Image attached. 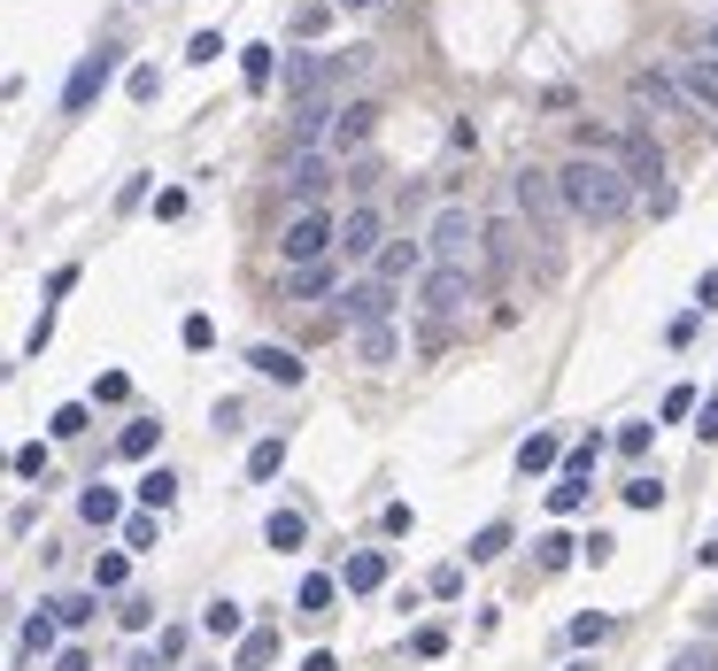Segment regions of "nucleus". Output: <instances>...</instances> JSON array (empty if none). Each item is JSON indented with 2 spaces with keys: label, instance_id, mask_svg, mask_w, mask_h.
I'll return each mask as SVG.
<instances>
[{
  "label": "nucleus",
  "instance_id": "obj_24",
  "mask_svg": "<svg viewBox=\"0 0 718 671\" xmlns=\"http://www.w3.org/2000/svg\"><path fill=\"white\" fill-rule=\"evenodd\" d=\"M78 517H85V525H117V517H124V502H117V487H101V479H93V487L78 495Z\"/></svg>",
  "mask_w": 718,
  "mask_h": 671
},
{
  "label": "nucleus",
  "instance_id": "obj_10",
  "mask_svg": "<svg viewBox=\"0 0 718 671\" xmlns=\"http://www.w3.org/2000/svg\"><path fill=\"white\" fill-rule=\"evenodd\" d=\"M371 263H378L386 286H402V278H425V271H433V247H417V240H386Z\"/></svg>",
  "mask_w": 718,
  "mask_h": 671
},
{
  "label": "nucleus",
  "instance_id": "obj_7",
  "mask_svg": "<svg viewBox=\"0 0 718 671\" xmlns=\"http://www.w3.org/2000/svg\"><path fill=\"white\" fill-rule=\"evenodd\" d=\"M626 93H634V116H680V101H688L680 70H634Z\"/></svg>",
  "mask_w": 718,
  "mask_h": 671
},
{
  "label": "nucleus",
  "instance_id": "obj_28",
  "mask_svg": "<svg viewBox=\"0 0 718 671\" xmlns=\"http://www.w3.org/2000/svg\"><path fill=\"white\" fill-rule=\"evenodd\" d=\"M548 509H556V517H572V509H587V479H572V471H556V487H548Z\"/></svg>",
  "mask_w": 718,
  "mask_h": 671
},
{
  "label": "nucleus",
  "instance_id": "obj_51",
  "mask_svg": "<svg viewBox=\"0 0 718 671\" xmlns=\"http://www.w3.org/2000/svg\"><path fill=\"white\" fill-rule=\"evenodd\" d=\"M93 394H101V401H124V394H132V378H124V370H101V386H93Z\"/></svg>",
  "mask_w": 718,
  "mask_h": 671
},
{
  "label": "nucleus",
  "instance_id": "obj_6",
  "mask_svg": "<svg viewBox=\"0 0 718 671\" xmlns=\"http://www.w3.org/2000/svg\"><path fill=\"white\" fill-rule=\"evenodd\" d=\"M618 163H626V177H634V193L649 201V193H665L657 177H665V148H657V132L649 124H634L626 140H618Z\"/></svg>",
  "mask_w": 718,
  "mask_h": 671
},
{
  "label": "nucleus",
  "instance_id": "obj_37",
  "mask_svg": "<svg viewBox=\"0 0 718 671\" xmlns=\"http://www.w3.org/2000/svg\"><path fill=\"white\" fill-rule=\"evenodd\" d=\"M665 671H718V641H688V649H680Z\"/></svg>",
  "mask_w": 718,
  "mask_h": 671
},
{
  "label": "nucleus",
  "instance_id": "obj_38",
  "mask_svg": "<svg viewBox=\"0 0 718 671\" xmlns=\"http://www.w3.org/2000/svg\"><path fill=\"white\" fill-rule=\"evenodd\" d=\"M124 93H132V101H155V93H163V70H155V62H140V70L124 78Z\"/></svg>",
  "mask_w": 718,
  "mask_h": 671
},
{
  "label": "nucleus",
  "instance_id": "obj_9",
  "mask_svg": "<svg viewBox=\"0 0 718 671\" xmlns=\"http://www.w3.org/2000/svg\"><path fill=\"white\" fill-rule=\"evenodd\" d=\"M341 317H348L356 333H371V325H394V286H386V278H356V286L341 294Z\"/></svg>",
  "mask_w": 718,
  "mask_h": 671
},
{
  "label": "nucleus",
  "instance_id": "obj_57",
  "mask_svg": "<svg viewBox=\"0 0 718 671\" xmlns=\"http://www.w3.org/2000/svg\"><path fill=\"white\" fill-rule=\"evenodd\" d=\"M341 8H378V0H341Z\"/></svg>",
  "mask_w": 718,
  "mask_h": 671
},
{
  "label": "nucleus",
  "instance_id": "obj_13",
  "mask_svg": "<svg viewBox=\"0 0 718 671\" xmlns=\"http://www.w3.org/2000/svg\"><path fill=\"white\" fill-rule=\"evenodd\" d=\"M247 363H255L271 386H302V378H310V363H302L294 347H271V339H263V347H247Z\"/></svg>",
  "mask_w": 718,
  "mask_h": 671
},
{
  "label": "nucleus",
  "instance_id": "obj_8",
  "mask_svg": "<svg viewBox=\"0 0 718 671\" xmlns=\"http://www.w3.org/2000/svg\"><path fill=\"white\" fill-rule=\"evenodd\" d=\"M325 185H333V155H317V148H294V155H286V193H294V209H317Z\"/></svg>",
  "mask_w": 718,
  "mask_h": 671
},
{
  "label": "nucleus",
  "instance_id": "obj_53",
  "mask_svg": "<svg viewBox=\"0 0 718 671\" xmlns=\"http://www.w3.org/2000/svg\"><path fill=\"white\" fill-rule=\"evenodd\" d=\"M54 671H93V664H85V649H62V657H54Z\"/></svg>",
  "mask_w": 718,
  "mask_h": 671
},
{
  "label": "nucleus",
  "instance_id": "obj_14",
  "mask_svg": "<svg viewBox=\"0 0 718 671\" xmlns=\"http://www.w3.org/2000/svg\"><path fill=\"white\" fill-rule=\"evenodd\" d=\"M371 132H378V109H371V101H348V109L333 116V155H348V148H363Z\"/></svg>",
  "mask_w": 718,
  "mask_h": 671
},
{
  "label": "nucleus",
  "instance_id": "obj_30",
  "mask_svg": "<svg viewBox=\"0 0 718 671\" xmlns=\"http://www.w3.org/2000/svg\"><path fill=\"white\" fill-rule=\"evenodd\" d=\"M163 540V509H140V517H124V548H155Z\"/></svg>",
  "mask_w": 718,
  "mask_h": 671
},
{
  "label": "nucleus",
  "instance_id": "obj_4",
  "mask_svg": "<svg viewBox=\"0 0 718 671\" xmlns=\"http://www.w3.org/2000/svg\"><path fill=\"white\" fill-rule=\"evenodd\" d=\"M472 302H479V278H472V263H433V271L417 278V309H425L433 325L464 317Z\"/></svg>",
  "mask_w": 718,
  "mask_h": 671
},
{
  "label": "nucleus",
  "instance_id": "obj_1",
  "mask_svg": "<svg viewBox=\"0 0 718 671\" xmlns=\"http://www.w3.org/2000/svg\"><path fill=\"white\" fill-rule=\"evenodd\" d=\"M556 193H564V209L579 224H618L634 209V177H626L618 155H572V163L556 170Z\"/></svg>",
  "mask_w": 718,
  "mask_h": 671
},
{
  "label": "nucleus",
  "instance_id": "obj_41",
  "mask_svg": "<svg viewBox=\"0 0 718 671\" xmlns=\"http://www.w3.org/2000/svg\"><path fill=\"white\" fill-rule=\"evenodd\" d=\"M572 641H579V649H587V641H610V618H603V610H579V618H572Z\"/></svg>",
  "mask_w": 718,
  "mask_h": 671
},
{
  "label": "nucleus",
  "instance_id": "obj_16",
  "mask_svg": "<svg viewBox=\"0 0 718 671\" xmlns=\"http://www.w3.org/2000/svg\"><path fill=\"white\" fill-rule=\"evenodd\" d=\"M54 633H62V618H54V610H31V618H23V641H16V657H23V664L54 657Z\"/></svg>",
  "mask_w": 718,
  "mask_h": 671
},
{
  "label": "nucleus",
  "instance_id": "obj_40",
  "mask_svg": "<svg viewBox=\"0 0 718 671\" xmlns=\"http://www.w3.org/2000/svg\"><path fill=\"white\" fill-rule=\"evenodd\" d=\"M572 556H579V540H564V532H548V540H540V571H564Z\"/></svg>",
  "mask_w": 718,
  "mask_h": 671
},
{
  "label": "nucleus",
  "instance_id": "obj_54",
  "mask_svg": "<svg viewBox=\"0 0 718 671\" xmlns=\"http://www.w3.org/2000/svg\"><path fill=\"white\" fill-rule=\"evenodd\" d=\"M696 433H704V440H718V394L704 401V425H696Z\"/></svg>",
  "mask_w": 718,
  "mask_h": 671
},
{
  "label": "nucleus",
  "instance_id": "obj_55",
  "mask_svg": "<svg viewBox=\"0 0 718 671\" xmlns=\"http://www.w3.org/2000/svg\"><path fill=\"white\" fill-rule=\"evenodd\" d=\"M302 671H341V664H333V657H325V649H317V657H302Z\"/></svg>",
  "mask_w": 718,
  "mask_h": 671
},
{
  "label": "nucleus",
  "instance_id": "obj_36",
  "mask_svg": "<svg viewBox=\"0 0 718 671\" xmlns=\"http://www.w3.org/2000/svg\"><path fill=\"white\" fill-rule=\"evenodd\" d=\"M124 579H132V556H101L93 563V594H117Z\"/></svg>",
  "mask_w": 718,
  "mask_h": 671
},
{
  "label": "nucleus",
  "instance_id": "obj_3",
  "mask_svg": "<svg viewBox=\"0 0 718 671\" xmlns=\"http://www.w3.org/2000/svg\"><path fill=\"white\" fill-rule=\"evenodd\" d=\"M279 255H286V271H302V263H333V255H341V224H333L325 209H294L286 232H279Z\"/></svg>",
  "mask_w": 718,
  "mask_h": 671
},
{
  "label": "nucleus",
  "instance_id": "obj_26",
  "mask_svg": "<svg viewBox=\"0 0 718 671\" xmlns=\"http://www.w3.org/2000/svg\"><path fill=\"white\" fill-rule=\"evenodd\" d=\"M286 471V440H255L247 448V479H279Z\"/></svg>",
  "mask_w": 718,
  "mask_h": 671
},
{
  "label": "nucleus",
  "instance_id": "obj_23",
  "mask_svg": "<svg viewBox=\"0 0 718 671\" xmlns=\"http://www.w3.org/2000/svg\"><path fill=\"white\" fill-rule=\"evenodd\" d=\"M263 540H271V548H302V540H310V517H302V509H271V517H263Z\"/></svg>",
  "mask_w": 718,
  "mask_h": 671
},
{
  "label": "nucleus",
  "instance_id": "obj_45",
  "mask_svg": "<svg viewBox=\"0 0 718 671\" xmlns=\"http://www.w3.org/2000/svg\"><path fill=\"white\" fill-rule=\"evenodd\" d=\"M179 339L193 347V355H201V347H216V325H209V317H185V325H179Z\"/></svg>",
  "mask_w": 718,
  "mask_h": 671
},
{
  "label": "nucleus",
  "instance_id": "obj_42",
  "mask_svg": "<svg viewBox=\"0 0 718 671\" xmlns=\"http://www.w3.org/2000/svg\"><path fill=\"white\" fill-rule=\"evenodd\" d=\"M271 657H279V641H271V633H247V641H240V664H247V671H263Z\"/></svg>",
  "mask_w": 718,
  "mask_h": 671
},
{
  "label": "nucleus",
  "instance_id": "obj_39",
  "mask_svg": "<svg viewBox=\"0 0 718 671\" xmlns=\"http://www.w3.org/2000/svg\"><path fill=\"white\" fill-rule=\"evenodd\" d=\"M47 425H54V440H78V433H85V401H62Z\"/></svg>",
  "mask_w": 718,
  "mask_h": 671
},
{
  "label": "nucleus",
  "instance_id": "obj_21",
  "mask_svg": "<svg viewBox=\"0 0 718 671\" xmlns=\"http://www.w3.org/2000/svg\"><path fill=\"white\" fill-rule=\"evenodd\" d=\"M155 448H163V425H155V417H132V425L117 433V456H132V464H148Z\"/></svg>",
  "mask_w": 718,
  "mask_h": 671
},
{
  "label": "nucleus",
  "instance_id": "obj_52",
  "mask_svg": "<svg viewBox=\"0 0 718 671\" xmlns=\"http://www.w3.org/2000/svg\"><path fill=\"white\" fill-rule=\"evenodd\" d=\"M696 309H718V271H704V286H696Z\"/></svg>",
  "mask_w": 718,
  "mask_h": 671
},
{
  "label": "nucleus",
  "instance_id": "obj_20",
  "mask_svg": "<svg viewBox=\"0 0 718 671\" xmlns=\"http://www.w3.org/2000/svg\"><path fill=\"white\" fill-rule=\"evenodd\" d=\"M680 85H688V101H704L718 116V54H696V62H680Z\"/></svg>",
  "mask_w": 718,
  "mask_h": 671
},
{
  "label": "nucleus",
  "instance_id": "obj_11",
  "mask_svg": "<svg viewBox=\"0 0 718 671\" xmlns=\"http://www.w3.org/2000/svg\"><path fill=\"white\" fill-rule=\"evenodd\" d=\"M378 232H386V224H378V209H371V201H356V209L341 216V255H348V263H356V255H378V247H386Z\"/></svg>",
  "mask_w": 718,
  "mask_h": 671
},
{
  "label": "nucleus",
  "instance_id": "obj_50",
  "mask_svg": "<svg viewBox=\"0 0 718 671\" xmlns=\"http://www.w3.org/2000/svg\"><path fill=\"white\" fill-rule=\"evenodd\" d=\"M155 216H163V224L185 216V185H163V193H155Z\"/></svg>",
  "mask_w": 718,
  "mask_h": 671
},
{
  "label": "nucleus",
  "instance_id": "obj_34",
  "mask_svg": "<svg viewBox=\"0 0 718 671\" xmlns=\"http://www.w3.org/2000/svg\"><path fill=\"white\" fill-rule=\"evenodd\" d=\"M179 502V479H171V471H148V479H140V509H171Z\"/></svg>",
  "mask_w": 718,
  "mask_h": 671
},
{
  "label": "nucleus",
  "instance_id": "obj_27",
  "mask_svg": "<svg viewBox=\"0 0 718 671\" xmlns=\"http://www.w3.org/2000/svg\"><path fill=\"white\" fill-rule=\"evenodd\" d=\"M201 633H216V641H232V633H240V602H232V594H216V602L201 610Z\"/></svg>",
  "mask_w": 718,
  "mask_h": 671
},
{
  "label": "nucleus",
  "instance_id": "obj_15",
  "mask_svg": "<svg viewBox=\"0 0 718 671\" xmlns=\"http://www.w3.org/2000/svg\"><path fill=\"white\" fill-rule=\"evenodd\" d=\"M564 456H572V448H564L556 433H526V440H518V471H526V479H540V471H564Z\"/></svg>",
  "mask_w": 718,
  "mask_h": 671
},
{
  "label": "nucleus",
  "instance_id": "obj_19",
  "mask_svg": "<svg viewBox=\"0 0 718 671\" xmlns=\"http://www.w3.org/2000/svg\"><path fill=\"white\" fill-rule=\"evenodd\" d=\"M333 116H341L333 101H302V109H294V148H317V140H333Z\"/></svg>",
  "mask_w": 718,
  "mask_h": 671
},
{
  "label": "nucleus",
  "instance_id": "obj_44",
  "mask_svg": "<svg viewBox=\"0 0 718 671\" xmlns=\"http://www.w3.org/2000/svg\"><path fill=\"white\" fill-rule=\"evenodd\" d=\"M657 502H665L657 479H626V509H657Z\"/></svg>",
  "mask_w": 718,
  "mask_h": 671
},
{
  "label": "nucleus",
  "instance_id": "obj_31",
  "mask_svg": "<svg viewBox=\"0 0 718 671\" xmlns=\"http://www.w3.org/2000/svg\"><path fill=\"white\" fill-rule=\"evenodd\" d=\"M503 548H510V525H503V517H495V525H479V532H472V563H495V556H503Z\"/></svg>",
  "mask_w": 718,
  "mask_h": 671
},
{
  "label": "nucleus",
  "instance_id": "obj_29",
  "mask_svg": "<svg viewBox=\"0 0 718 671\" xmlns=\"http://www.w3.org/2000/svg\"><path fill=\"white\" fill-rule=\"evenodd\" d=\"M8 464H16V479H47V471H54V456H47V440H23V448H16Z\"/></svg>",
  "mask_w": 718,
  "mask_h": 671
},
{
  "label": "nucleus",
  "instance_id": "obj_47",
  "mask_svg": "<svg viewBox=\"0 0 718 671\" xmlns=\"http://www.w3.org/2000/svg\"><path fill=\"white\" fill-rule=\"evenodd\" d=\"M433 594L456 602V594H464V563H441V571H433Z\"/></svg>",
  "mask_w": 718,
  "mask_h": 671
},
{
  "label": "nucleus",
  "instance_id": "obj_32",
  "mask_svg": "<svg viewBox=\"0 0 718 671\" xmlns=\"http://www.w3.org/2000/svg\"><path fill=\"white\" fill-rule=\"evenodd\" d=\"M333 594H341V587H333V579H325V571H310V579H302V594H294V602H302V610H310V618H325V610H333Z\"/></svg>",
  "mask_w": 718,
  "mask_h": 671
},
{
  "label": "nucleus",
  "instance_id": "obj_35",
  "mask_svg": "<svg viewBox=\"0 0 718 671\" xmlns=\"http://www.w3.org/2000/svg\"><path fill=\"white\" fill-rule=\"evenodd\" d=\"M325 23H333V8H325V0H302V8H294V23H286V31H294V39H317V31H325Z\"/></svg>",
  "mask_w": 718,
  "mask_h": 671
},
{
  "label": "nucleus",
  "instance_id": "obj_43",
  "mask_svg": "<svg viewBox=\"0 0 718 671\" xmlns=\"http://www.w3.org/2000/svg\"><path fill=\"white\" fill-rule=\"evenodd\" d=\"M595 464H603V440H579V448H572V456H564V471H572V479H587V471H595Z\"/></svg>",
  "mask_w": 718,
  "mask_h": 671
},
{
  "label": "nucleus",
  "instance_id": "obj_2",
  "mask_svg": "<svg viewBox=\"0 0 718 671\" xmlns=\"http://www.w3.org/2000/svg\"><path fill=\"white\" fill-rule=\"evenodd\" d=\"M425 247H433V263H479V255H487V216H472L464 201H448V209L425 224Z\"/></svg>",
  "mask_w": 718,
  "mask_h": 671
},
{
  "label": "nucleus",
  "instance_id": "obj_49",
  "mask_svg": "<svg viewBox=\"0 0 718 671\" xmlns=\"http://www.w3.org/2000/svg\"><path fill=\"white\" fill-rule=\"evenodd\" d=\"M216 54H224V39H216V31H193V47H185V62H216Z\"/></svg>",
  "mask_w": 718,
  "mask_h": 671
},
{
  "label": "nucleus",
  "instance_id": "obj_58",
  "mask_svg": "<svg viewBox=\"0 0 718 671\" xmlns=\"http://www.w3.org/2000/svg\"><path fill=\"white\" fill-rule=\"evenodd\" d=\"M711 54H718V23H711Z\"/></svg>",
  "mask_w": 718,
  "mask_h": 671
},
{
  "label": "nucleus",
  "instance_id": "obj_48",
  "mask_svg": "<svg viewBox=\"0 0 718 671\" xmlns=\"http://www.w3.org/2000/svg\"><path fill=\"white\" fill-rule=\"evenodd\" d=\"M409 649L433 664V657H448V633H441V626H417V641H409Z\"/></svg>",
  "mask_w": 718,
  "mask_h": 671
},
{
  "label": "nucleus",
  "instance_id": "obj_33",
  "mask_svg": "<svg viewBox=\"0 0 718 671\" xmlns=\"http://www.w3.org/2000/svg\"><path fill=\"white\" fill-rule=\"evenodd\" d=\"M47 610H54V618H62V626H70V633H78V626H93V618H101V602H93V594H62V602H47Z\"/></svg>",
  "mask_w": 718,
  "mask_h": 671
},
{
  "label": "nucleus",
  "instance_id": "obj_22",
  "mask_svg": "<svg viewBox=\"0 0 718 671\" xmlns=\"http://www.w3.org/2000/svg\"><path fill=\"white\" fill-rule=\"evenodd\" d=\"M317 294H333V263H302V271H286V302H317Z\"/></svg>",
  "mask_w": 718,
  "mask_h": 671
},
{
  "label": "nucleus",
  "instance_id": "obj_25",
  "mask_svg": "<svg viewBox=\"0 0 718 671\" xmlns=\"http://www.w3.org/2000/svg\"><path fill=\"white\" fill-rule=\"evenodd\" d=\"M240 78H247V93H263V85L279 78V54H271V47H240Z\"/></svg>",
  "mask_w": 718,
  "mask_h": 671
},
{
  "label": "nucleus",
  "instance_id": "obj_56",
  "mask_svg": "<svg viewBox=\"0 0 718 671\" xmlns=\"http://www.w3.org/2000/svg\"><path fill=\"white\" fill-rule=\"evenodd\" d=\"M704 641H718V602H711V610H704Z\"/></svg>",
  "mask_w": 718,
  "mask_h": 671
},
{
  "label": "nucleus",
  "instance_id": "obj_12",
  "mask_svg": "<svg viewBox=\"0 0 718 671\" xmlns=\"http://www.w3.org/2000/svg\"><path fill=\"white\" fill-rule=\"evenodd\" d=\"M518 247H526V232H518V216H487V255H479V263H487L495 278H503V271L518 263Z\"/></svg>",
  "mask_w": 718,
  "mask_h": 671
},
{
  "label": "nucleus",
  "instance_id": "obj_18",
  "mask_svg": "<svg viewBox=\"0 0 718 671\" xmlns=\"http://www.w3.org/2000/svg\"><path fill=\"white\" fill-rule=\"evenodd\" d=\"M341 587H348V594H378V587H386V556H378V548H356L348 571H341Z\"/></svg>",
  "mask_w": 718,
  "mask_h": 671
},
{
  "label": "nucleus",
  "instance_id": "obj_17",
  "mask_svg": "<svg viewBox=\"0 0 718 671\" xmlns=\"http://www.w3.org/2000/svg\"><path fill=\"white\" fill-rule=\"evenodd\" d=\"M394 355H402V333H394V325L356 333V363H363V370H394Z\"/></svg>",
  "mask_w": 718,
  "mask_h": 671
},
{
  "label": "nucleus",
  "instance_id": "obj_46",
  "mask_svg": "<svg viewBox=\"0 0 718 671\" xmlns=\"http://www.w3.org/2000/svg\"><path fill=\"white\" fill-rule=\"evenodd\" d=\"M610 556H618L610 532H587V540H579V563H610Z\"/></svg>",
  "mask_w": 718,
  "mask_h": 671
},
{
  "label": "nucleus",
  "instance_id": "obj_5",
  "mask_svg": "<svg viewBox=\"0 0 718 671\" xmlns=\"http://www.w3.org/2000/svg\"><path fill=\"white\" fill-rule=\"evenodd\" d=\"M109 78H117V47H93V54H78L70 85H62V116H85V109L109 93Z\"/></svg>",
  "mask_w": 718,
  "mask_h": 671
}]
</instances>
